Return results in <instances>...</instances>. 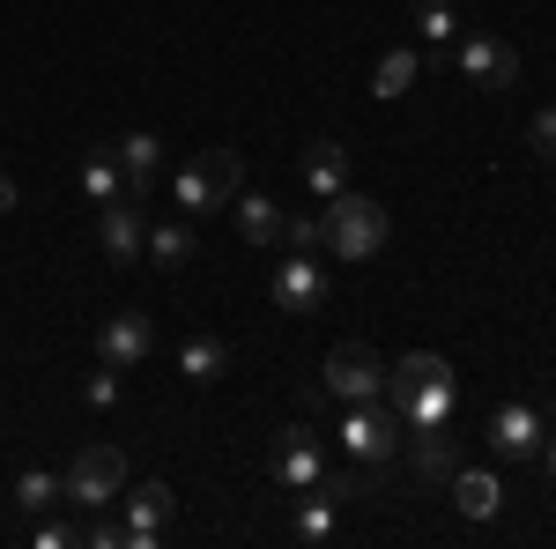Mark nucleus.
Wrapping results in <instances>:
<instances>
[{"instance_id": "nucleus-21", "label": "nucleus", "mask_w": 556, "mask_h": 549, "mask_svg": "<svg viewBox=\"0 0 556 549\" xmlns=\"http://www.w3.org/2000/svg\"><path fill=\"white\" fill-rule=\"evenodd\" d=\"M334 506H342V498H334L327 483H312L304 506H298V542H334Z\"/></svg>"}, {"instance_id": "nucleus-7", "label": "nucleus", "mask_w": 556, "mask_h": 549, "mask_svg": "<svg viewBox=\"0 0 556 549\" xmlns=\"http://www.w3.org/2000/svg\"><path fill=\"white\" fill-rule=\"evenodd\" d=\"M267 297H275L282 312H298V320H304V312H319V304H327V267H319L312 253H282V260H275Z\"/></svg>"}, {"instance_id": "nucleus-1", "label": "nucleus", "mask_w": 556, "mask_h": 549, "mask_svg": "<svg viewBox=\"0 0 556 549\" xmlns=\"http://www.w3.org/2000/svg\"><path fill=\"white\" fill-rule=\"evenodd\" d=\"M386 401H393V416L408 423H445L460 409V379H453V364L438 357V349H408L393 372H386Z\"/></svg>"}, {"instance_id": "nucleus-31", "label": "nucleus", "mask_w": 556, "mask_h": 549, "mask_svg": "<svg viewBox=\"0 0 556 549\" xmlns=\"http://www.w3.org/2000/svg\"><path fill=\"white\" fill-rule=\"evenodd\" d=\"M15 209V178H8V171H0V215Z\"/></svg>"}, {"instance_id": "nucleus-19", "label": "nucleus", "mask_w": 556, "mask_h": 549, "mask_svg": "<svg viewBox=\"0 0 556 549\" xmlns=\"http://www.w3.org/2000/svg\"><path fill=\"white\" fill-rule=\"evenodd\" d=\"M304 186L319 194V201H334L349 186V157L334 149V141H312V157H304Z\"/></svg>"}, {"instance_id": "nucleus-32", "label": "nucleus", "mask_w": 556, "mask_h": 549, "mask_svg": "<svg viewBox=\"0 0 556 549\" xmlns=\"http://www.w3.org/2000/svg\"><path fill=\"white\" fill-rule=\"evenodd\" d=\"M549 423H556V409H549ZM542 446H549V483H556V438H542Z\"/></svg>"}, {"instance_id": "nucleus-26", "label": "nucleus", "mask_w": 556, "mask_h": 549, "mask_svg": "<svg viewBox=\"0 0 556 549\" xmlns=\"http://www.w3.org/2000/svg\"><path fill=\"white\" fill-rule=\"evenodd\" d=\"M282 253H319V215H282Z\"/></svg>"}, {"instance_id": "nucleus-9", "label": "nucleus", "mask_w": 556, "mask_h": 549, "mask_svg": "<svg viewBox=\"0 0 556 549\" xmlns=\"http://www.w3.org/2000/svg\"><path fill=\"white\" fill-rule=\"evenodd\" d=\"M267 475H275L282 490H298V498H304V490L327 475V461H319V438H312L304 423H290V431L275 438V453H267Z\"/></svg>"}, {"instance_id": "nucleus-20", "label": "nucleus", "mask_w": 556, "mask_h": 549, "mask_svg": "<svg viewBox=\"0 0 556 549\" xmlns=\"http://www.w3.org/2000/svg\"><path fill=\"white\" fill-rule=\"evenodd\" d=\"M141 253L156 260V267H186V260L201 253V246H193V223H149V246H141Z\"/></svg>"}, {"instance_id": "nucleus-10", "label": "nucleus", "mask_w": 556, "mask_h": 549, "mask_svg": "<svg viewBox=\"0 0 556 549\" xmlns=\"http://www.w3.org/2000/svg\"><path fill=\"white\" fill-rule=\"evenodd\" d=\"M112 157H119V186H127L134 201H149V194L164 186V141H156V134H119Z\"/></svg>"}, {"instance_id": "nucleus-12", "label": "nucleus", "mask_w": 556, "mask_h": 549, "mask_svg": "<svg viewBox=\"0 0 556 549\" xmlns=\"http://www.w3.org/2000/svg\"><path fill=\"white\" fill-rule=\"evenodd\" d=\"M149 349H156L149 312H119V320H104V327H97V357H104V364H119V372H127V364H141Z\"/></svg>"}, {"instance_id": "nucleus-6", "label": "nucleus", "mask_w": 556, "mask_h": 549, "mask_svg": "<svg viewBox=\"0 0 556 549\" xmlns=\"http://www.w3.org/2000/svg\"><path fill=\"white\" fill-rule=\"evenodd\" d=\"M319 386L334 394V401H379L386 394V364H379V349L371 341H334L327 349V372H319Z\"/></svg>"}, {"instance_id": "nucleus-4", "label": "nucleus", "mask_w": 556, "mask_h": 549, "mask_svg": "<svg viewBox=\"0 0 556 549\" xmlns=\"http://www.w3.org/2000/svg\"><path fill=\"white\" fill-rule=\"evenodd\" d=\"M119 490H127V453H119V446H83V453L67 461V475H60V498H75V506H89V512L119 506Z\"/></svg>"}, {"instance_id": "nucleus-14", "label": "nucleus", "mask_w": 556, "mask_h": 549, "mask_svg": "<svg viewBox=\"0 0 556 549\" xmlns=\"http://www.w3.org/2000/svg\"><path fill=\"white\" fill-rule=\"evenodd\" d=\"M408 453H416V475L430 483H453L460 475V438H453V423H416V438H401Z\"/></svg>"}, {"instance_id": "nucleus-2", "label": "nucleus", "mask_w": 556, "mask_h": 549, "mask_svg": "<svg viewBox=\"0 0 556 549\" xmlns=\"http://www.w3.org/2000/svg\"><path fill=\"white\" fill-rule=\"evenodd\" d=\"M172 194H178V209H186V215L230 209V201L245 194V157H238L230 141H215V149H201V157H193V164L172 171Z\"/></svg>"}, {"instance_id": "nucleus-24", "label": "nucleus", "mask_w": 556, "mask_h": 549, "mask_svg": "<svg viewBox=\"0 0 556 549\" xmlns=\"http://www.w3.org/2000/svg\"><path fill=\"white\" fill-rule=\"evenodd\" d=\"M83 194L97 201V209L127 194V186H119V157H112V149H104V157H89V164H83Z\"/></svg>"}, {"instance_id": "nucleus-17", "label": "nucleus", "mask_w": 556, "mask_h": 549, "mask_svg": "<svg viewBox=\"0 0 556 549\" xmlns=\"http://www.w3.org/2000/svg\"><path fill=\"white\" fill-rule=\"evenodd\" d=\"M178 372L193 386H215L223 372H230V341L223 335H193V341H178Z\"/></svg>"}, {"instance_id": "nucleus-28", "label": "nucleus", "mask_w": 556, "mask_h": 549, "mask_svg": "<svg viewBox=\"0 0 556 549\" xmlns=\"http://www.w3.org/2000/svg\"><path fill=\"white\" fill-rule=\"evenodd\" d=\"M83 401H89V409H119V364H104V372H89Z\"/></svg>"}, {"instance_id": "nucleus-25", "label": "nucleus", "mask_w": 556, "mask_h": 549, "mask_svg": "<svg viewBox=\"0 0 556 549\" xmlns=\"http://www.w3.org/2000/svg\"><path fill=\"white\" fill-rule=\"evenodd\" d=\"M416 30H424L430 45H453L460 38V15H453L445 0H416Z\"/></svg>"}, {"instance_id": "nucleus-30", "label": "nucleus", "mask_w": 556, "mask_h": 549, "mask_svg": "<svg viewBox=\"0 0 556 549\" xmlns=\"http://www.w3.org/2000/svg\"><path fill=\"white\" fill-rule=\"evenodd\" d=\"M67 542H83L67 520H45V527H38V549H67Z\"/></svg>"}, {"instance_id": "nucleus-3", "label": "nucleus", "mask_w": 556, "mask_h": 549, "mask_svg": "<svg viewBox=\"0 0 556 549\" xmlns=\"http://www.w3.org/2000/svg\"><path fill=\"white\" fill-rule=\"evenodd\" d=\"M319 246H327L334 260H371L386 246V209L371 201V194L342 186V194L319 209Z\"/></svg>"}, {"instance_id": "nucleus-8", "label": "nucleus", "mask_w": 556, "mask_h": 549, "mask_svg": "<svg viewBox=\"0 0 556 549\" xmlns=\"http://www.w3.org/2000/svg\"><path fill=\"white\" fill-rule=\"evenodd\" d=\"M453 60H460V75L475 89H513L519 83V52L505 38H490V30H475V38L453 45Z\"/></svg>"}, {"instance_id": "nucleus-18", "label": "nucleus", "mask_w": 556, "mask_h": 549, "mask_svg": "<svg viewBox=\"0 0 556 549\" xmlns=\"http://www.w3.org/2000/svg\"><path fill=\"white\" fill-rule=\"evenodd\" d=\"M119 506H127V527H164V535H172V512H178V498L164 490V483H134V490L119 498Z\"/></svg>"}, {"instance_id": "nucleus-15", "label": "nucleus", "mask_w": 556, "mask_h": 549, "mask_svg": "<svg viewBox=\"0 0 556 549\" xmlns=\"http://www.w3.org/2000/svg\"><path fill=\"white\" fill-rule=\"evenodd\" d=\"M230 209H238V230H245V246H260V253H275V246H282V201H267V194H253V186H245Z\"/></svg>"}, {"instance_id": "nucleus-5", "label": "nucleus", "mask_w": 556, "mask_h": 549, "mask_svg": "<svg viewBox=\"0 0 556 549\" xmlns=\"http://www.w3.org/2000/svg\"><path fill=\"white\" fill-rule=\"evenodd\" d=\"M401 438H408V423L393 416V409H379V401H349L342 409V453L356 467H386L401 453Z\"/></svg>"}, {"instance_id": "nucleus-23", "label": "nucleus", "mask_w": 556, "mask_h": 549, "mask_svg": "<svg viewBox=\"0 0 556 549\" xmlns=\"http://www.w3.org/2000/svg\"><path fill=\"white\" fill-rule=\"evenodd\" d=\"M15 506L23 512H52L60 506V475H52V467H23V475H15Z\"/></svg>"}, {"instance_id": "nucleus-13", "label": "nucleus", "mask_w": 556, "mask_h": 549, "mask_svg": "<svg viewBox=\"0 0 556 549\" xmlns=\"http://www.w3.org/2000/svg\"><path fill=\"white\" fill-rule=\"evenodd\" d=\"M97 238H104V253H112V260H141V246H149V223H141V201H134V194H119V201H104V215H97Z\"/></svg>"}, {"instance_id": "nucleus-16", "label": "nucleus", "mask_w": 556, "mask_h": 549, "mask_svg": "<svg viewBox=\"0 0 556 549\" xmlns=\"http://www.w3.org/2000/svg\"><path fill=\"white\" fill-rule=\"evenodd\" d=\"M453 506H460V520H497L505 490H497V475H490V467L460 461V475H453Z\"/></svg>"}, {"instance_id": "nucleus-22", "label": "nucleus", "mask_w": 556, "mask_h": 549, "mask_svg": "<svg viewBox=\"0 0 556 549\" xmlns=\"http://www.w3.org/2000/svg\"><path fill=\"white\" fill-rule=\"evenodd\" d=\"M416 75H424V60L401 45V52H386V60H379V75H371V97H386V104H393V97H408V89H416Z\"/></svg>"}, {"instance_id": "nucleus-11", "label": "nucleus", "mask_w": 556, "mask_h": 549, "mask_svg": "<svg viewBox=\"0 0 556 549\" xmlns=\"http://www.w3.org/2000/svg\"><path fill=\"white\" fill-rule=\"evenodd\" d=\"M542 431H549V416H542L534 401H505V409L490 416V446H497L505 461H534V446H542Z\"/></svg>"}, {"instance_id": "nucleus-27", "label": "nucleus", "mask_w": 556, "mask_h": 549, "mask_svg": "<svg viewBox=\"0 0 556 549\" xmlns=\"http://www.w3.org/2000/svg\"><path fill=\"white\" fill-rule=\"evenodd\" d=\"M527 141H534V157H542V164H556V104H542V112L527 120Z\"/></svg>"}, {"instance_id": "nucleus-29", "label": "nucleus", "mask_w": 556, "mask_h": 549, "mask_svg": "<svg viewBox=\"0 0 556 549\" xmlns=\"http://www.w3.org/2000/svg\"><path fill=\"white\" fill-rule=\"evenodd\" d=\"M89 542H97V549H127V520H97Z\"/></svg>"}]
</instances>
